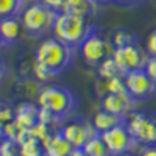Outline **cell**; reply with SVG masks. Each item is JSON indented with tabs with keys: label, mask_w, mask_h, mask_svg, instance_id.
I'll return each mask as SVG.
<instances>
[{
	"label": "cell",
	"mask_w": 156,
	"mask_h": 156,
	"mask_svg": "<svg viewBox=\"0 0 156 156\" xmlns=\"http://www.w3.org/2000/svg\"><path fill=\"white\" fill-rule=\"evenodd\" d=\"M92 30L94 27L89 22V19L59 11L51 31H53L56 39H59L66 45L80 47V44L87 37V34Z\"/></svg>",
	"instance_id": "cell-1"
},
{
	"label": "cell",
	"mask_w": 156,
	"mask_h": 156,
	"mask_svg": "<svg viewBox=\"0 0 156 156\" xmlns=\"http://www.w3.org/2000/svg\"><path fill=\"white\" fill-rule=\"evenodd\" d=\"M34 59L61 75L72 62V47L56 37H48L37 45Z\"/></svg>",
	"instance_id": "cell-2"
},
{
	"label": "cell",
	"mask_w": 156,
	"mask_h": 156,
	"mask_svg": "<svg viewBox=\"0 0 156 156\" xmlns=\"http://www.w3.org/2000/svg\"><path fill=\"white\" fill-rule=\"evenodd\" d=\"M36 101L37 108L48 109L58 119H64L66 115H69L76 105L73 92L62 86H44L37 94Z\"/></svg>",
	"instance_id": "cell-3"
},
{
	"label": "cell",
	"mask_w": 156,
	"mask_h": 156,
	"mask_svg": "<svg viewBox=\"0 0 156 156\" xmlns=\"http://www.w3.org/2000/svg\"><path fill=\"white\" fill-rule=\"evenodd\" d=\"M58 12L47 8L44 3L36 2L23 8L20 12V20L27 33L33 36H41L50 30H53Z\"/></svg>",
	"instance_id": "cell-4"
},
{
	"label": "cell",
	"mask_w": 156,
	"mask_h": 156,
	"mask_svg": "<svg viewBox=\"0 0 156 156\" xmlns=\"http://www.w3.org/2000/svg\"><path fill=\"white\" fill-rule=\"evenodd\" d=\"M125 125L128 131L133 134L137 144L154 145L156 144V115L150 112L133 111L126 119Z\"/></svg>",
	"instance_id": "cell-5"
},
{
	"label": "cell",
	"mask_w": 156,
	"mask_h": 156,
	"mask_svg": "<svg viewBox=\"0 0 156 156\" xmlns=\"http://www.w3.org/2000/svg\"><path fill=\"white\" fill-rule=\"evenodd\" d=\"M114 45L111 41L105 36H101L95 30H92L87 37L80 44V53L81 58L89 64V66H98L100 62H103L106 58L112 56Z\"/></svg>",
	"instance_id": "cell-6"
},
{
	"label": "cell",
	"mask_w": 156,
	"mask_h": 156,
	"mask_svg": "<svg viewBox=\"0 0 156 156\" xmlns=\"http://www.w3.org/2000/svg\"><path fill=\"white\" fill-rule=\"evenodd\" d=\"M112 59L115 61L117 67H119L122 75H126L131 70L144 69L145 64L150 59L148 51L136 44H129L122 48H114L112 51Z\"/></svg>",
	"instance_id": "cell-7"
},
{
	"label": "cell",
	"mask_w": 156,
	"mask_h": 156,
	"mask_svg": "<svg viewBox=\"0 0 156 156\" xmlns=\"http://www.w3.org/2000/svg\"><path fill=\"white\" fill-rule=\"evenodd\" d=\"M111 153V156H125L137 147V140L128 131L125 123L100 134Z\"/></svg>",
	"instance_id": "cell-8"
},
{
	"label": "cell",
	"mask_w": 156,
	"mask_h": 156,
	"mask_svg": "<svg viewBox=\"0 0 156 156\" xmlns=\"http://www.w3.org/2000/svg\"><path fill=\"white\" fill-rule=\"evenodd\" d=\"M123 81L128 94L136 98H148L156 92V83L148 76L145 69L131 70L123 75Z\"/></svg>",
	"instance_id": "cell-9"
},
{
	"label": "cell",
	"mask_w": 156,
	"mask_h": 156,
	"mask_svg": "<svg viewBox=\"0 0 156 156\" xmlns=\"http://www.w3.org/2000/svg\"><path fill=\"white\" fill-rule=\"evenodd\" d=\"M59 131L70 142L75 150H81L90 137L98 134L92 122H87V120H73L70 123H66Z\"/></svg>",
	"instance_id": "cell-10"
},
{
	"label": "cell",
	"mask_w": 156,
	"mask_h": 156,
	"mask_svg": "<svg viewBox=\"0 0 156 156\" xmlns=\"http://www.w3.org/2000/svg\"><path fill=\"white\" fill-rule=\"evenodd\" d=\"M134 106V98L128 92L123 94H106L101 97V109L109 111L112 114H117L126 119L133 112Z\"/></svg>",
	"instance_id": "cell-11"
},
{
	"label": "cell",
	"mask_w": 156,
	"mask_h": 156,
	"mask_svg": "<svg viewBox=\"0 0 156 156\" xmlns=\"http://www.w3.org/2000/svg\"><path fill=\"white\" fill-rule=\"evenodd\" d=\"M41 144L44 147L45 156H72L75 151L72 144L62 136L61 131L50 133Z\"/></svg>",
	"instance_id": "cell-12"
},
{
	"label": "cell",
	"mask_w": 156,
	"mask_h": 156,
	"mask_svg": "<svg viewBox=\"0 0 156 156\" xmlns=\"http://www.w3.org/2000/svg\"><path fill=\"white\" fill-rule=\"evenodd\" d=\"M97 8H98L97 0H64L61 11L89 19L97 12Z\"/></svg>",
	"instance_id": "cell-13"
},
{
	"label": "cell",
	"mask_w": 156,
	"mask_h": 156,
	"mask_svg": "<svg viewBox=\"0 0 156 156\" xmlns=\"http://www.w3.org/2000/svg\"><path fill=\"white\" fill-rule=\"evenodd\" d=\"M25 28L22 25L20 17H5V19H0V34H2L5 44H12L16 42L17 39L22 37Z\"/></svg>",
	"instance_id": "cell-14"
},
{
	"label": "cell",
	"mask_w": 156,
	"mask_h": 156,
	"mask_svg": "<svg viewBox=\"0 0 156 156\" xmlns=\"http://www.w3.org/2000/svg\"><path fill=\"white\" fill-rule=\"evenodd\" d=\"M92 125L95 128V131L98 134L101 133H105V131H109V129L115 128V126H119L122 123H125V119L120 115H117V114H112L109 111H105V109H98L94 117H92Z\"/></svg>",
	"instance_id": "cell-15"
},
{
	"label": "cell",
	"mask_w": 156,
	"mask_h": 156,
	"mask_svg": "<svg viewBox=\"0 0 156 156\" xmlns=\"http://www.w3.org/2000/svg\"><path fill=\"white\" fill-rule=\"evenodd\" d=\"M37 112L39 108L30 103H22L14 109V122L20 129H30L33 125L37 123Z\"/></svg>",
	"instance_id": "cell-16"
},
{
	"label": "cell",
	"mask_w": 156,
	"mask_h": 156,
	"mask_svg": "<svg viewBox=\"0 0 156 156\" xmlns=\"http://www.w3.org/2000/svg\"><path fill=\"white\" fill-rule=\"evenodd\" d=\"M81 151L84 156H111L105 140L101 139L100 134H95L90 137L81 148Z\"/></svg>",
	"instance_id": "cell-17"
},
{
	"label": "cell",
	"mask_w": 156,
	"mask_h": 156,
	"mask_svg": "<svg viewBox=\"0 0 156 156\" xmlns=\"http://www.w3.org/2000/svg\"><path fill=\"white\" fill-rule=\"evenodd\" d=\"M19 154L20 156H45L42 144L33 136L28 137L27 140H23L19 145Z\"/></svg>",
	"instance_id": "cell-18"
},
{
	"label": "cell",
	"mask_w": 156,
	"mask_h": 156,
	"mask_svg": "<svg viewBox=\"0 0 156 156\" xmlns=\"http://www.w3.org/2000/svg\"><path fill=\"white\" fill-rule=\"evenodd\" d=\"M23 0H0V19L12 17L22 12Z\"/></svg>",
	"instance_id": "cell-19"
},
{
	"label": "cell",
	"mask_w": 156,
	"mask_h": 156,
	"mask_svg": "<svg viewBox=\"0 0 156 156\" xmlns=\"http://www.w3.org/2000/svg\"><path fill=\"white\" fill-rule=\"evenodd\" d=\"M98 76L101 78V80H111V78H114V76H123V75L120 73L115 61L111 56V58H106L103 62L98 64Z\"/></svg>",
	"instance_id": "cell-20"
},
{
	"label": "cell",
	"mask_w": 156,
	"mask_h": 156,
	"mask_svg": "<svg viewBox=\"0 0 156 156\" xmlns=\"http://www.w3.org/2000/svg\"><path fill=\"white\" fill-rule=\"evenodd\" d=\"M33 75H34V78H36L37 81L48 83V81H51V80H55L59 73L55 72L53 69L44 66L42 62H37V61L34 59V62H33Z\"/></svg>",
	"instance_id": "cell-21"
},
{
	"label": "cell",
	"mask_w": 156,
	"mask_h": 156,
	"mask_svg": "<svg viewBox=\"0 0 156 156\" xmlns=\"http://www.w3.org/2000/svg\"><path fill=\"white\" fill-rule=\"evenodd\" d=\"M111 42L114 45V48H122V47H126L129 44H136V36L129 31H125V30H119L112 34V39Z\"/></svg>",
	"instance_id": "cell-22"
},
{
	"label": "cell",
	"mask_w": 156,
	"mask_h": 156,
	"mask_svg": "<svg viewBox=\"0 0 156 156\" xmlns=\"http://www.w3.org/2000/svg\"><path fill=\"white\" fill-rule=\"evenodd\" d=\"M106 92L108 94H123L128 92L123 76H114L111 80H106Z\"/></svg>",
	"instance_id": "cell-23"
},
{
	"label": "cell",
	"mask_w": 156,
	"mask_h": 156,
	"mask_svg": "<svg viewBox=\"0 0 156 156\" xmlns=\"http://www.w3.org/2000/svg\"><path fill=\"white\" fill-rule=\"evenodd\" d=\"M30 134H31L34 139H37L39 142H42V140L50 134L48 125H45V123H42V122H37L36 125H33V126L30 128Z\"/></svg>",
	"instance_id": "cell-24"
},
{
	"label": "cell",
	"mask_w": 156,
	"mask_h": 156,
	"mask_svg": "<svg viewBox=\"0 0 156 156\" xmlns=\"http://www.w3.org/2000/svg\"><path fill=\"white\" fill-rule=\"evenodd\" d=\"M59 120L58 117L53 114V112H50L48 109H44V108H39V112H37V122H42L45 125H51L53 122Z\"/></svg>",
	"instance_id": "cell-25"
},
{
	"label": "cell",
	"mask_w": 156,
	"mask_h": 156,
	"mask_svg": "<svg viewBox=\"0 0 156 156\" xmlns=\"http://www.w3.org/2000/svg\"><path fill=\"white\" fill-rule=\"evenodd\" d=\"M12 120H14V109L0 103V125H5Z\"/></svg>",
	"instance_id": "cell-26"
},
{
	"label": "cell",
	"mask_w": 156,
	"mask_h": 156,
	"mask_svg": "<svg viewBox=\"0 0 156 156\" xmlns=\"http://www.w3.org/2000/svg\"><path fill=\"white\" fill-rule=\"evenodd\" d=\"M145 50L148 51L150 56H154L156 58V30H153L150 33V36L147 39V48Z\"/></svg>",
	"instance_id": "cell-27"
},
{
	"label": "cell",
	"mask_w": 156,
	"mask_h": 156,
	"mask_svg": "<svg viewBox=\"0 0 156 156\" xmlns=\"http://www.w3.org/2000/svg\"><path fill=\"white\" fill-rule=\"evenodd\" d=\"M144 69H145V72L148 73V76L156 83V58H154V56H150V59H148V62L145 64Z\"/></svg>",
	"instance_id": "cell-28"
},
{
	"label": "cell",
	"mask_w": 156,
	"mask_h": 156,
	"mask_svg": "<svg viewBox=\"0 0 156 156\" xmlns=\"http://www.w3.org/2000/svg\"><path fill=\"white\" fill-rule=\"evenodd\" d=\"M41 3H44L47 8L53 9L56 12H59L62 9V5H64V0H41Z\"/></svg>",
	"instance_id": "cell-29"
},
{
	"label": "cell",
	"mask_w": 156,
	"mask_h": 156,
	"mask_svg": "<svg viewBox=\"0 0 156 156\" xmlns=\"http://www.w3.org/2000/svg\"><path fill=\"white\" fill-rule=\"evenodd\" d=\"M139 156H156V144L154 145H144L139 151Z\"/></svg>",
	"instance_id": "cell-30"
},
{
	"label": "cell",
	"mask_w": 156,
	"mask_h": 156,
	"mask_svg": "<svg viewBox=\"0 0 156 156\" xmlns=\"http://www.w3.org/2000/svg\"><path fill=\"white\" fill-rule=\"evenodd\" d=\"M5 73H6V66H5V62L0 59V81H2V78L5 76Z\"/></svg>",
	"instance_id": "cell-31"
},
{
	"label": "cell",
	"mask_w": 156,
	"mask_h": 156,
	"mask_svg": "<svg viewBox=\"0 0 156 156\" xmlns=\"http://www.w3.org/2000/svg\"><path fill=\"white\" fill-rule=\"evenodd\" d=\"M120 3H125V5H134L137 2H140V0H119Z\"/></svg>",
	"instance_id": "cell-32"
},
{
	"label": "cell",
	"mask_w": 156,
	"mask_h": 156,
	"mask_svg": "<svg viewBox=\"0 0 156 156\" xmlns=\"http://www.w3.org/2000/svg\"><path fill=\"white\" fill-rule=\"evenodd\" d=\"M5 140V134H3V125H0V144Z\"/></svg>",
	"instance_id": "cell-33"
},
{
	"label": "cell",
	"mask_w": 156,
	"mask_h": 156,
	"mask_svg": "<svg viewBox=\"0 0 156 156\" xmlns=\"http://www.w3.org/2000/svg\"><path fill=\"white\" fill-rule=\"evenodd\" d=\"M3 45H6V44H5V41H3V37H2V34H0V48H2Z\"/></svg>",
	"instance_id": "cell-34"
},
{
	"label": "cell",
	"mask_w": 156,
	"mask_h": 156,
	"mask_svg": "<svg viewBox=\"0 0 156 156\" xmlns=\"http://www.w3.org/2000/svg\"><path fill=\"white\" fill-rule=\"evenodd\" d=\"M78 154H80V150H75V151H73V154H72V156H78Z\"/></svg>",
	"instance_id": "cell-35"
},
{
	"label": "cell",
	"mask_w": 156,
	"mask_h": 156,
	"mask_svg": "<svg viewBox=\"0 0 156 156\" xmlns=\"http://www.w3.org/2000/svg\"><path fill=\"white\" fill-rule=\"evenodd\" d=\"M97 2H101V3H106V2H112V0H97Z\"/></svg>",
	"instance_id": "cell-36"
},
{
	"label": "cell",
	"mask_w": 156,
	"mask_h": 156,
	"mask_svg": "<svg viewBox=\"0 0 156 156\" xmlns=\"http://www.w3.org/2000/svg\"><path fill=\"white\" fill-rule=\"evenodd\" d=\"M8 156H20V154H19V151H17V153H12V154H8Z\"/></svg>",
	"instance_id": "cell-37"
}]
</instances>
